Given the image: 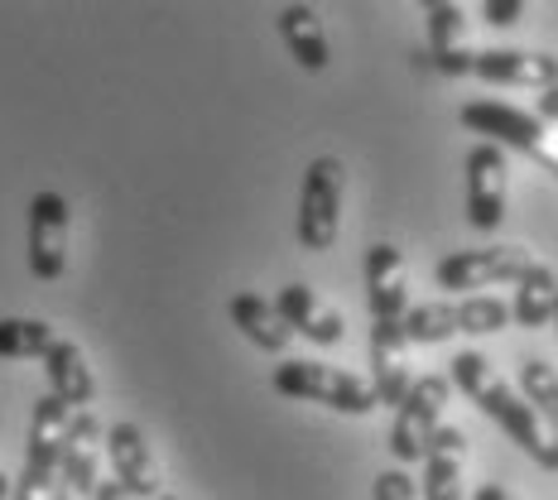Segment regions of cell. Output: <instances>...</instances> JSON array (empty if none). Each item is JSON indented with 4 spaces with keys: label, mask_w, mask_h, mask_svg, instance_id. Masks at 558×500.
Wrapping results in <instances>:
<instances>
[{
    "label": "cell",
    "mask_w": 558,
    "mask_h": 500,
    "mask_svg": "<svg viewBox=\"0 0 558 500\" xmlns=\"http://www.w3.org/2000/svg\"><path fill=\"white\" fill-rule=\"evenodd\" d=\"M462 472H468V434L458 424H444L424 452V500H462Z\"/></svg>",
    "instance_id": "19"
},
{
    "label": "cell",
    "mask_w": 558,
    "mask_h": 500,
    "mask_svg": "<svg viewBox=\"0 0 558 500\" xmlns=\"http://www.w3.org/2000/svg\"><path fill=\"white\" fill-rule=\"evenodd\" d=\"M231 328H236L246 342L255 346V352H270V356H279L289 342H294V332L284 328V318H279V308L270 304V298H260V294H236L231 298Z\"/></svg>",
    "instance_id": "20"
},
{
    "label": "cell",
    "mask_w": 558,
    "mask_h": 500,
    "mask_svg": "<svg viewBox=\"0 0 558 500\" xmlns=\"http://www.w3.org/2000/svg\"><path fill=\"white\" fill-rule=\"evenodd\" d=\"M10 496H15V486H10V476L0 472V500H10Z\"/></svg>",
    "instance_id": "31"
},
{
    "label": "cell",
    "mask_w": 558,
    "mask_h": 500,
    "mask_svg": "<svg viewBox=\"0 0 558 500\" xmlns=\"http://www.w3.org/2000/svg\"><path fill=\"white\" fill-rule=\"evenodd\" d=\"M554 313H558V275L549 265L534 260L515 284V304H510V318L520 322L525 332H539V328H554Z\"/></svg>",
    "instance_id": "22"
},
{
    "label": "cell",
    "mask_w": 558,
    "mask_h": 500,
    "mask_svg": "<svg viewBox=\"0 0 558 500\" xmlns=\"http://www.w3.org/2000/svg\"><path fill=\"white\" fill-rule=\"evenodd\" d=\"M448 376H418L410 394L400 400L395 410V424H390V452H395V467H410V462H424L434 434L444 428V414H448Z\"/></svg>",
    "instance_id": "6"
},
{
    "label": "cell",
    "mask_w": 558,
    "mask_h": 500,
    "mask_svg": "<svg viewBox=\"0 0 558 500\" xmlns=\"http://www.w3.org/2000/svg\"><path fill=\"white\" fill-rule=\"evenodd\" d=\"M472 77L492 87H534L549 92L558 83V58L539 49H482L472 63Z\"/></svg>",
    "instance_id": "17"
},
{
    "label": "cell",
    "mask_w": 558,
    "mask_h": 500,
    "mask_svg": "<svg viewBox=\"0 0 558 500\" xmlns=\"http://www.w3.org/2000/svg\"><path fill=\"white\" fill-rule=\"evenodd\" d=\"M534 159H539V164L549 169V173H558V135H554V131H549V139L539 145V155H534Z\"/></svg>",
    "instance_id": "29"
},
{
    "label": "cell",
    "mask_w": 558,
    "mask_h": 500,
    "mask_svg": "<svg viewBox=\"0 0 558 500\" xmlns=\"http://www.w3.org/2000/svg\"><path fill=\"white\" fill-rule=\"evenodd\" d=\"M520 394L530 400V410L544 418V428L558 438V366H549L544 356H530L520 366Z\"/></svg>",
    "instance_id": "24"
},
{
    "label": "cell",
    "mask_w": 558,
    "mask_h": 500,
    "mask_svg": "<svg viewBox=\"0 0 558 500\" xmlns=\"http://www.w3.org/2000/svg\"><path fill=\"white\" fill-rule=\"evenodd\" d=\"M424 15H428V49H434V68L438 73H448V77H468L472 63H476L468 5H458V0H428Z\"/></svg>",
    "instance_id": "15"
},
{
    "label": "cell",
    "mask_w": 558,
    "mask_h": 500,
    "mask_svg": "<svg viewBox=\"0 0 558 500\" xmlns=\"http://www.w3.org/2000/svg\"><path fill=\"white\" fill-rule=\"evenodd\" d=\"M159 500H179V496H169V491H165V496H159Z\"/></svg>",
    "instance_id": "32"
},
{
    "label": "cell",
    "mask_w": 558,
    "mask_h": 500,
    "mask_svg": "<svg viewBox=\"0 0 558 500\" xmlns=\"http://www.w3.org/2000/svg\"><path fill=\"white\" fill-rule=\"evenodd\" d=\"M342 197H347V164L337 155H318L304 173V188H299V246L323 255L337 246V231H342Z\"/></svg>",
    "instance_id": "5"
},
{
    "label": "cell",
    "mask_w": 558,
    "mask_h": 500,
    "mask_svg": "<svg viewBox=\"0 0 558 500\" xmlns=\"http://www.w3.org/2000/svg\"><path fill=\"white\" fill-rule=\"evenodd\" d=\"M101 448H107V434H101L97 414H92V410L73 414L53 500H92V496H97V486H101Z\"/></svg>",
    "instance_id": "10"
},
{
    "label": "cell",
    "mask_w": 558,
    "mask_h": 500,
    "mask_svg": "<svg viewBox=\"0 0 558 500\" xmlns=\"http://www.w3.org/2000/svg\"><path fill=\"white\" fill-rule=\"evenodd\" d=\"M58 332L44 318H0V362H44Z\"/></svg>",
    "instance_id": "23"
},
{
    "label": "cell",
    "mask_w": 558,
    "mask_h": 500,
    "mask_svg": "<svg viewBox=\"0 0 558 500\" xmlns=\"http://www.w3.org/2000/svg\"><path fill=\"white\" fill-rule=\"evenodd\" d=\"M275 308H279V318H284V328L299 332V337H308L313 346H337L347 337L342 313H337L332 304H323L318 289L304 284V279H294V284L279 289Z\"/></svg>",
    "instance_id": "16"
},
{
    "label": "cell",
    "mask_w": 558,
    "mask_h": 500,
    "mask_svg": "<svg viewBox=\"0 0 558 500\" xmlns=\"http://www.w3.org/2000/svg\"><path fill=\"white\" fill-rule=\"evenodd\" d=\"M414 362H410V337H404V322H376L371 328V390H376V404H390L400 410V400L414 386Z\"/></svg>",
    "instance_id": "14"
},
{
    "label": "cell",
    "mask_w": 558,
    "mask_h": 500,
    "mask_svg": "<svg viewBox=\"0 0 558 500\" xmlns=\"http://www.w3.org/2000/svg\"><path fill=\"white\" fill-rule=\"evenodd\" d=\"M366 279V308L376 322H404L410 313V270H404V251L395 241H376L362 260Z\"/></svg>",
    "instance_id": "13"
},
{
    "label": "cell",
    "mask_w": 558,
    "mask_h": 500,
    "mask_svg": "<svg viewBox=\"0 0 558 500\" xmlns=\"http://www.w3.org/2000/svg\"><path fill=\"white\" fill-rule=\"evenodd\" d=\"M68 424H73V410H68L63 400H53V394L34 400L25 467H20V481H15V496H10V500H53L58 467H63Z\"/></svg>",
    "instance_id": "4"
},
{
    "label": "cell",
    "mask_w": 558,
    "mask_h": 500,
    "mask_svg": "<svg viewBox=\"0 0 558 500\" xmlns=\"http://www.w3.org/2000/svg\"><path fill=\"white\" fill-rule=\"evenodd\" d=\"M534 265V255L525 246H486V251H452L434 265V284L438 289H452V294H476V289H501V284H520Z\"/></svg>",
    "instance_id": "7"
},
{
    "label": "cell",
    "mask_w": 558,
    "mask_h": 500,
    "mask_svg": "<svg viewBox=\"0 0 558 500\" xmlns=\"http://www.w3.org/2000/svg\"><path fill=\"white\" fill-rule=\"evenodd\" d=\"M534 115H539L544 125H558V83L549 92H539V111H534Z\"/></svg>",
    "instance_id": "27"
},
{
    "label": "cell",
    "mask_w": 558,
    "mask_h": 500,
    "mask_svg": "<svg viewBox=\"0 0 558 500\" xmlns=\"http://www.w3.org/2000/svg\"><path fill=\"white\" fill-rule=\"evenodd\" d=\"M525 0H486L482 5V20L486 25H496V29H510V25H520L525 20Z\"/></svg>",
    "instance_id": "26"
},
{
    "label": "cell",
    "mask_w": 558,
    "mask_h": 500,
    "mask_svg": "<svg viewBox=\"0 0 558 500\" xmlns=\"http://www.w3.org/2000/svg\"><path fill=\"white\" fill-rule=\"evenodd\" d=\"M506 197H510L506 149L472 145V155H468V222L476 231H496L506 222Z\"/></svg>",
    "instance_id": "12"
},
{
    "label": "cell",
    "mask_w": 558,
    "mask_h": 500,
    "mask_svg": "<svg viewBox=\"0 0 558 500\" xmlns=\"http://www.w3.org/2000/svg\"><path fill=\"white\" fill-rule=\"evenodd\" d=\"M554 328H558V313H554Z\"/></svg>",
    "instance_id": "33"
},
{
    "label": "cell",
    "mask_w": 558,
    "mask_h": 500,
    "mask_svg": "<svg viewBox=\"0 0 558 500\" xmlns=\"http://www.w3.org/2000/svg\"><path fill=\"white\" fill-rule=\"evenodd\" d=\"M44 376H49V394L63 400L73 414H87L97 404V376L87 366V352L77 342H68V337H58L44 352Z\"/></svg>",
    "instance_id": "18"
},
{
    "label": "cell",
    "mask_w": 558,
    "mask_h": 500,
    "mask_svg": "<svg viewBox=\"0 0 558 500\" xmlns=\"http://www.w3.org/2000/svg\"><path fill=\"white\" fill-rule=\"evenodd\" d=\"M275 390L284 394V400H304V404H323V410L332 414H352V418H366L376 414V390H371V380L352 376V370L342 366H328V362H284L275 366Z\"/></svg>",
    "instance_id": "2"
},
{
    "label": "cell",
    "mask_w": 558,
    "mask_h": 500,
    "mask_svg": "<svg viewBox=\"0 0 558 500\" xmlns=\"http://www.w3.org/2000/svg\"><path fill=\"white\" fill-rule=\"evenodd\" d=\"M371 500H418V491L404 467H386L376 476V486H371Z\"/></svg>",
    "instance_id": "25"
},
{
    "label": "cell",
    "mask_w": 558,
    "mask_h": 500,
    "mask_svg": "<svg viewBox=\"0 0 558 500\" xmlns=\"http://www.w3.org/2000/svg\"><path fill=\"white\" fill-rule=\"evenodd\" d=\"M462 125L472 135H482V145H496V149H520V155H539V145L549 139V125L539 115L520 111V107H506V101H468L458 111Z\"/></svg>",
    "instance_id": "11"
},
{
    "label": "cell",
    "mask_w": 558,
    "mask_h": 500,
    "mask_svg": "<svg viewBox=\"0 0 558 500\" xmlns=\"http://www.w3.org/2000/svg\"><path fill=\"white\" fill-rule=\"evenodd\" d=\"M279 39H284V49L294 53V63L308 68V73H323V68L332 63L328 29H323V20H318L313 5H284L279 10Z\"/></svg>",
    "instance_id": "21"
},
{
    "label": "cell",
    "mask_w": 558,
    "mask_h": 500,
    "mask_svg": "<svg viewBox=\"0 0 558 500\" xmlns=\"http://www.w3.org/2000/svg\"><path fill=\"white\" fill-rule=\"evenodd\" d=\"M68 231H73V212H68L63 193H34L29 203V270L39 284H53L68 270Z\"/></svg>",
    "instance_id": "8"
},
{
    "label": "cell",
    "mask_w": 558,
    "mask_h": 500,
    "mask_svg": "<svg viewBox=\"0 0 558 500\" xmlns=\"http://www.w3.org/2000/svg\"><path fill=\"white\" fill-rule=\"evenodd\" d=\"M92 500H131V496L121 491V481H101V486H97V496H92Z\"/></svg>",
    "instance_id": "30"
},
{
    "label": "cell",
    "mask_w": 558,
    "mask_h": 500,
    "mask_svg": "<svg viewBox=\"0 0 558 500\" xmlns=\"http://www.w3.org/2000/svg\"><path fill=\"white\" fill-rule=\"evenodd\" d=\"M510 328V304L496 294H472V298H438V304H418L404 313V337L410 346H434L448 337H486Z\"/></svg>",
    "instance_id": "3"
},
{
    "label": "cell",
    "mask_w": 558,
    "mask_h": 500,
    "mask_svg": "<svg viewBox=\"0 0 558 500\" xmlns=\"http://www.w3.org/2000/svg\"><path fill=\"white\" fill-rule=\"evenodd\" d=\"M452 386L468 394L486 418H496L510 443H515L520 452H530L544 472H558V438L544 428V418L530 410L525 394L510 386V380L486 362L482 352H458L452 356Z\"/></svg>",
    "instance_id": "1"
},
{
    "label": "cell",
    "mask_w": 558,
    "mask_h": 500,
    "mask_svg": "<svg viewBox=\"0 0 558 500\" xmlns=\"http://www.w3.org/2000/svg\"><path fill=\"white\" fill-rule=\"evenodd\" d=\"M472 500H525V496H515V491H506V486H496V481H482L472 491Z\"/></svg>",
    "instance_id": "28"
},
{
    "label": "cell",
    "mask_w": 558,
    "mask_h": 500,
    "mask_svg": "<svg viewBox=\"0 0 558 500\" xmlns=\"http://www.w3.org/2000/svg\"><path fill=\"white\" fill-rule=\"evenodd\" d=\"M107 458H111V481H121V491L131 500H159L165 496V472H159V458L149 448L145 428L140 424H111L107 428Z\"/></svg>",
    "instance_id": "9"
}]
</instances>
